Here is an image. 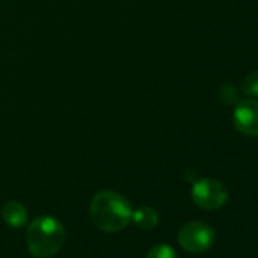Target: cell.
<instances>
[{
    "label": "cell",
    "instance_id": "8992f818",
    "mask_svg": "<svg viewBox=\"0 0 258 258\" xmlns=\"http://www.w3.org/2000/svg\"><path fill=\"white\" fill-rule=\"evenodd\" d=\"M2 217H4V220L10 226L20 228L28 220V210L25 208L23 204H20L17 201H11V202H8V204L4 205V208H2Z\"/></svg>",
    "mask_w": 258,
    "mask_h": 258
},
{
    "label": "cell",
    "instance_id": "9c48e42d",
    "mask_svg": "<svg viewBox=\"0 0 258 258\" xmlns=\"http://www.w3.org/2000/svg\"><path fill=\"white\" fill-rule=\"evenodd\" d=\"M219 97L225 105H237L238 102V91L234 85L231 84H225L222 85L220 91H219Z\"/></svg>",
    "mask_w": 258,
    "mask_h": 258
},
{
    "label": "cell",
    "instance_id": "6da1fadb",
    "mask_svg": "<svg viewBox=\"0 0 258 258\" xmlns=\"http://www.w3.org/2000/svg\"><path fill=\"white\" fill-rule=\"evenodd\" d=\"M90 217L93 223L105 232H118L133 219L129 202L115 191H99L90 204Z\"/></svg>",
    "mask_w": 258,
    "mask_h": 258
},
{
    "label": "cell",
    "instance_id": "5b68a950",
    "mask_svg": "<svg viewBox=\"0 0 258 258\" xmlns=\"http://www.w3.org/2000/svg\"><path fill=\"white\" fill-rule=\"evenodd\" d=\"M232 120L238 133L247 137H258V100H238L234 109Z\"/></svg>",
    "mask_w": 258,
    "mask_h": 258
},
{
    "label": "cell",
    "instance_id": "30bf717a",
    "mask_svg": "<svg viewBox=\"0 0 258 258\" xmlns=\"http://www.w3.org/2000/svg\"><path fill=\"white\" fill-rule=\"evenodd\" d=\"M146 258H178V255L169 244H157L149 250Z\"/></svg>",
    "mask_w": 258,
    "mask_h": 258
},
{
    "label": "cell",
    "instance_id": "277c9868",
    "mask_svg": "<svg viewBox=\"0 0 258 258\" xmlns=\"http://www.w3.org/2000/svg\"><path fill=\"white\" fill-rule=\"evenodd\" d=\"M181 247L190 253H202L214 243V229L205 222H188L178 232Z\"/></svg>",
    "mask_w": 258,
    "mask_h": 258
},
{
    "label": "cell",
    "instance_id": "7a4b0ae2",
    "mask_svg": "<svg viewBox=\"0 0 258 258\" xmlns=\"http://www.w3.org/2000/svg\"><path fill=\"white\" fill-rule=\"evenodd\" d=\"M66 231L55 217L43 216L35 219L28 228V247L37 258L53 256L64 244Z\"/></svg>",
    "mask_w": 258,
    "mask_h": 258
},
{
    "label": "cell",
    "instance_id": "ba28073f",
    "mask_svg": "<svg viewBox=\"0 0 258 258\" xmlns=\"http://www.w3.org/2000/svg\"><path fill=\"white\" fill-rule=\"evenodd\" d=\"M241 90L246 96L258 97V70L250 72L241 82Z\"/></svg>",
    "mask_w": 258,
    "mask_h": 258
},
{
    "label": "cell",
    "instance_id": "52a82bcc",
    "mask_svg": "<svg viewBox=\"0 0 258 258\" xmlns=\"http://www.w3.org/2000/svg\"><path fill=\"white\" fill-rule=\"evenodd\" d=\"M131 220H134V223L140 229H154L158 225L160 217L157 210H154L152 207H142L136 213H133Z\"/></svg>",
    "mask_w": 258,
    "mask_h": 258
},
{
    "label": "cell",
    "instance_id": "3957f363",
    "mask_svg": "<svg viewBox=\"0 0 258 258\" xmlns=\"http://www.w3.org/2000/svg\"><path fill=\"white\" fill-rule=\"evenodd\" d=\"M228 198L226 187L213 178L198 179L191 188V199L202 210H219L228 202Z\"/></svg>",
    "mask_w": 258,
    "mask_h": 258
}]
</instances>
